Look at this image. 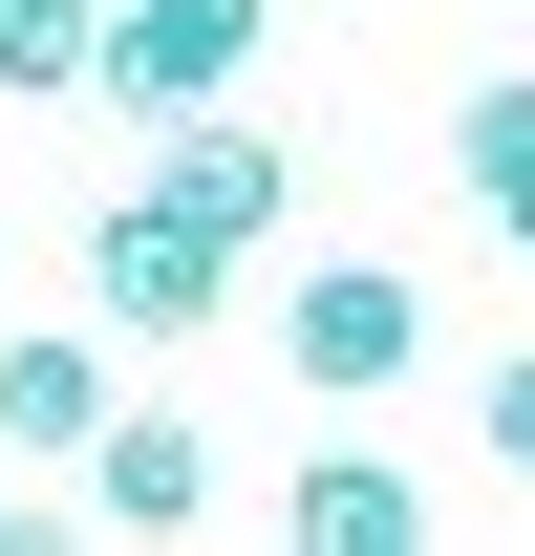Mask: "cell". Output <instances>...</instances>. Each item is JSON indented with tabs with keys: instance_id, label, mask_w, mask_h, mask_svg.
<instances>
[{
	"instance_id": "6da1fadb",
	"label": "cell",
	"mask_w": 535,
	"mask_h": 556,
	"mask_svg": "<svg viewBox=\"0 0 535 556\" xmlns=\"http://www.w3.org/2000/svg\"><path fill=\"white\" fill-rule=\"evenodd\" d=\"M278 343H300L322 407H364V386L428 364V278H407V257H300V278H278Z\"/></svg>"
},
{
	"instance_id": "7a4b0ae2",
	"label": "cell",
	"mask_w": 535,
	"mask_h": 556,
	"mask_svg": "<svg viewBox=\"0 0 535 556\" xmlns=\"http://www.w3.org/2000/svg\"><path fill=\"white\" fill-rule=\"evenodd\" d=\"M278 43V0H108V108H129V129H172V108H236V65H258Z\"/></svg>"
},
{
	"instance_id": "3957f363",
	"label": "cell",
	"mask_w": 535,
	"mask_h": 556,
	"mask_svg": "<svg viewBox=\"0 0 535 556\" xmlns=\"http://www.w3.org/2000/svg\"><path fill=\"white\" fill-rule=\"evenodd\" d=\"M86 300H108V343H194L214 300H236V236H194L172 193H108L86 214Z\"/></svg>"
},
{
	"instance_id": "277c9868",
	"label": "cell",
	"mask_w": 535,
	"mask_h": 556,
	"mask_svg": "<svg viewBox=\"0 0 535 556\" xmlns=\"http://www.w3.org/2000/svg\"><path fill=\"white\" fill-rule=\"evenodd\" d=\"M150 193L194 214V236H236V257H258L300 172H278V129H236V108H172V129H150Z\"/></svg>"
},
{
	"instance_id": "5b68a950",
	"label": "cell",
	"mask_w": 535,
	"mask_h": 556,
	"mask_svg": "<svg viewBox=\"0 0 535 556\" xmlns=\"http://www.w3.org/2000/svg\"><path fill=\"white\" fill-rule=\"evenodd\" d=\"M86 514H108V535H194V514H214L194 407H108V428H86Z\"/></svg>"
},
{
	"instance_id": "8992f818",
	"label": "cell",
	"mask_w": 535,
	"mask_h": 556,
	"mask_svg": "<svg viewBox=\"0 0 535 556\" xmlns=\"http://www.w3.org/2000/svg\"><path fill=\"white\" fill-rule=\"evenodd\" d=\"M129 407V386H108V343H86V321H22V343H0V450H43V471H86V428Z\"/></svg>"
},
{
	"instance_id": "52a82bcc",
	"label": "cell",
	"mask_w": 535,
	"mask_h": 556,
	"mask_svg": "<svg viewBox=\"0 0 535 556\" xmlns=\"http://www.w3.org/2000/svg\"><path fill=\"white\" fill-rule=\"evenodd\" d=\"M300 535L322 556H428V492H407L386 450H300Z\"/></svg>"
},
{
	"instance_id": "ba28073f",
	"label": "cell",
	"mask_w": 535,
	"mask_h": 556,
	"mask_svg": "<svg viewBox=\"0 0 535 556\" xmlns=\"http://www.w3.org/2000/svg\"><path fill=\"white\" fill-rule=\"evenodd\" d=\"M450 172H471V214L535 257V86H471V108H450Z\"/></svg>"
},
{
	"instance_id": "9c48e42d",
	"label": "cell",
	"mask_w": 535,
	"mask_h": 556,
	"mask_svg": "<svg viewBox=\"0 0 535 556\" xmlns=\"http://www.w3.org/2000/svg\"><path fill=\"white\" fill-rule=\"evenodd\" d=\"M108 65V0H0V86L43 108V86H86Z\"/></svg>"
},
{
	"instance_id": "30bf717a",
	"label": "cell",
	"mask_w": 535,
	"mask_h": 556,
	"mask_svg": "<svg viewBox=\"0 0 535 556\" xmlns=\"http://www.w3.org/2000/svg\"><path fill=\"white\" fill-rule=\"evenodd\" d=\"M493 471H535V364H493Z\"/></svg>"
}]
</instances>
